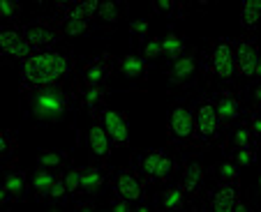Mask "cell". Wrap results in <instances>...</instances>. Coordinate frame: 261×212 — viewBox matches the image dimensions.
<instances>
[{
  "mask_svg": "<svg viewBox=\"0 0 261 212\" xmlns=\"http://www.w3.org/2000/svg\"><path fill=\"white\" fill-rule=\"evenodd\" d=\"M86 148H88V164L109 171V162H111V141L99 127L97 120H90L88 129H86Z\"/></svg>",
  "mask_w": 261,
  "mask_h": 212,
  "instance_id": "cell-13",
  "label": "cell"
},
{
  "mask_svg": "<svg viewBox=\"0 0 261 212\" xmlns=\"http://www.w3.org/2000/svg\"><path fill=\"white\" fill-rule=\"evenodd\" d=\"M233 55H236V81L238 83H254L259 81V46L254 35H241L233 40Z\"/></svg>",
  "mask_w": 261,
  "mask_h": 212,
  "instance_id": "cell-7",
  "label": "cell"
},
{
  "mask_svg": "<svg viewBox=\"0 0 261 212\" xmlns=\"http://www.w3.org/2000/svg\"><path fill=\"white\" fill-rule=\"evenodd\" d=\"M211 171H213V175H215V183L217 185L241 183V166H238V164H233L231 159H227V157L222 159V162H217Z\"/></svg>",
  "mask_w": 261,
  "mask_h": 212,
  "instance_id": "cell-27",
  "label": "cell"
},
{
  "mask_svg": "<svg viewBox=\"0 0 261 212\" xmlns=\"http://www.w3.org/2000/svg\"><path fill=\"white\" fill-rule=\"evenodd\" d=\"M14 153H16V132H12V129L0 132V162H3L5 168L12 164Z\"/></svg>",
  "mask_w": 261,
  "mask_h": 212,
  "instance_id": "cell-34",
  "label": "cell"
},
{
  "mask_svg": "<svg viewBox=\"0 0 261 212\" xmlns=\"http://www.w3.org/2000/svg\"><path fill=\"white\" fill-rule=\"evenodd\" d=\"M25 102V118L35 127H49L54 123L67 120L69 113L81 111V97L76 81L60 88H44L33 93H21Z\"/></svg>",
  "mask_w": 261,
  "mask_h": 212,
  "instance_id": "cell-2",
  "label": "cell"
},
{
  "mask_svg": "<svg viewBox=\"0 0 261 212\" xmlns=\"http://www.w3.org/2000/svg\"><path fill=\"white\" fill-rule=\"evenodd\" d=\"M222 129L217 111L213 106V99L208 93H201L194 97V132H192V148H197L199 153L211 150L215 143H220Z\"/></svg>",
  "mask_w": 261,
  "mask_h": 212,
  "instance_id": "cell-4",
  "label": "cell"
},
{
  "mask_svg": "<svg viewBox=\"0 0 261 212\" xmlns=\"http://www.w3.org/2000/svg\"><path fill=\"white\" fill-rule=\"evenodd\" d=\"M109 210H116V212H129V210H134V203H129V201H125L123 196H118L116 194L114 198H109Z\"/></svg>",
  "mask_w": 261,
  "mask_h": 212,
  "instance_id": "cell-40",
  "label": "cell"
},
{
  "mask_svg": "<svg viewBox=\"0 0 261 212\" xmlns=\"http://www.w3.org/2000/svg\"><path fill=\"white\" fill-rule=\"evenodd\" d=\"M162 49H164V63H173V60L180 58V55L188 51V42L169 28V35L162 40Z\"/></svg>",
  "mask_w": 261,
  "mask_h": 212,
  "instance_id": "cell-28",
  "label": "cell"
},
{
  "mask_svg": "<svg viewBox=\"0 0 261 212\" xmlns=\"http://www.w3.org/2000/svg\"><path fill=\"white\" fill-rule=\"evenodd\" d=\"M148 67H150V65H148L137 51H132V53L118 58V63H116V74L123 76L129 83H143V81L148 79Z\"/></svg>",
  "mask_w": 261,
  "mask_h": 212,
  "instance_id": "cell-21",
  "label": "cell"
},
{
  "mask_svg": "<svg viewBox=\"0 0 261 212\" xmlns=\"http://www.w3.org/2000/svg\"><path fill=\"white\" fill-rule=\"evenodd\" d=\"M56 16H65V19H84L95 21L97 19V3L95 0H56L54 3Z\"/></svg>",
  "mask_w": 261,
  "mask_h": 212,
  "instance_id": "cell-20",
  "label": "cell"
},
{
  "mask_svg": "<svg viewBox=\"0 0 261 212\" xmlns=\"http://www.w3.org/2000/svg\"><path fill=\"white\" fill-rule=\"evenodd\" d=\"M109 185H111V171L93 166V164H86V166H81V194L76 201L102 196L104 189H107Z\"/></svg>",
  "mask_w": 261,
  "mask_h": 212,
  "instance_id": "cell-17",
  "label": "cell"
},
{
  "mask_svg": "<svg viewBox=\"0 0 261 212\" xmlns=\"http://www.w3.org/2000/svg\"><path fill=\"white\" fill-rule=\"evenodd\" d=\"M21 35H23V40L28 42L30 49H33V51L58 46V44H60V40H63V35H60L56 28L46 25L42 19L33 21V23L21 25Z\"/></svg>",
  "mask_w": 261,
  "mask_h": 212,
  "instance_id": "cell-15",
  "label": "cell"
},
{
  "mask_svg": "<svg viewBox=\"0 0 261 212\" xmlns=\"http://www.w3.org/2000/svg\"><path fill=\"white\" fill-rule=\"evenodd\" d=\"M99 127L104 129V134L111 141V148H129V134H127V115L120 113V111H114L109 106H102V109L95 113Z\"/></svg>",
  "mask_w": 261,
  "mask_h": 212,
  "instance_id": "cell-12",
  "label": "cell"
},
{
  "mask_svg": "<svg viewBox=\"0 0 261 212\" xmlns=\"http://www.w3.org/2000/svg\"><path fill=\"white\" fill-rule=\"evenodd\" d=\"M153 10L167 19H182L185 16V3L180 0H155Z\"/></svg>",
  "mask_w": 261,
  "mask_h": 212,
  "instance_id": "cell-35",
  "label": "cell"
},
{
  "mask_svg": "<svg viewBox=\"0 0 261 212\" xmlns=\"http://www.w3.org/2000/svg\"><path fill=\"white\" fill-rule=\"evenodd\" d=\"M125 14H127L125 3H97V19H102L109 25H116Z\"/></svg>",
  "mask_w": 261,
  "mask_h": 212,
  "instance_id": "cell-32",
  "label": "cell"
},
{
  "mask_svg": "<svg viewBox=\"0 0 261 212\" xmlns=\"http://www.w3.org/2000/svg\"><path fill=\"white\" fill-rule=\"evenodd\" d=\"M178 162L173 155H169V150H162V157H160V166H158V183L160 185H169L176 180V173H178Z\"/></svg>",
  "mask_w": 261,
  "mask_h": 212,
  "instance_id": "cell-31",
  "label": "cell"
},
{
  "mask_svg": "<svg viewBox=\"0 0 261 212\" xmlns=\"http://www.w3.org/2000/svg\"><path fill=\"white\" fill-rule=\"evenodd\" d=\"M203 180H206V168H203L201 153L197 155H180V187L185 194L188 207L197 203V198L203 192Z\"/></svg>",
  "mask_w": 261,
  "mask_h": 212,
  "instance_id": "cell-8",
  "label": "cell"
},
{
  "mask_svg": "<svg viewBox=\"0 0 261 212\" xmlns=\"http://www.w3.org/2000/svg\"><path fill=\"white\" fill-rule=\"evenodd\" d=\"M155 205L162 207V210H185L188 203H185V194H182V187L178 180L164 185V192H160L155 196Z\"/></svg>",
  "mask_w": 261,
  "mask_h": 212,
  "instance_id": "cell-24",
  "label": "cell"
},
{
  "mask_svg": "<svg viewBox=\"0 0 261 212\" xmlns=\"http://www.w3.org/2000/svg\"><path fill=\"white\" fill-rule=\"evenodd\" d=\"M247 145H256V141L250 134V129H247L245 111H243L238 123H233L231 127L227 129V143H222V153H224V150H231V148H247Z\"/></svg>",
  "mask_w": 261,
  "mask_h": 212,
  "instance_id": "cell-23",
  "label": "cell"
},
{
  "mask_svg": "<svg viewBox=\"0 0 261 212\" xmlns=\"http://www.w3.org/2000/svg\"><path fill=\"white\" fill-rule=\"evenodd\" d=\"M30 44L21 35V25H3L0 28V53L12 60H23L30 53Z\"/></svg>",
  "mask_w": 261,
  "mask_h": 212,
  "instance_id": "cell-18",
  "label": "cell"
},
{
  "mask_svg": "<svg viewBox=\"0 0 261 212\" xmlns=\"http://www.w3.org/2000/svg\"><path fill=\"white\" fill-rule=\"evenodd\" d=\"M243 198L241 183H229V185H215L208 189L203 196L201 210H213V212H231L236 210L238 201Z\"/></svg>",
  "mask_w": 261,
  "mask_h": 212,
  "instance_id": "cell-14",
  "label": "cell"
},
{
  "mask_svg": "<svg viewBox=\"0 0 261 212\" xmlns=\"http://www.w3.org/2000/svg\"><path fill=\"white\" fill-rule=\"evenodd\" d=\"M194 132V99L178 97L167 111V141L171 148H192Z\"/></svg>",
  "mask_w": 261,
  "mask_h": 212,
  "instance_id": "cell-5",
  "label": "cell"
},
{
  "mask_svg": "<svg viewBox=\"0 0 261 212\" xmlns=\"http://www.w3.org/2000/svg\"><path fill=\"white\" fill-rule=\"evenodd\" d=\"M30 192V173L28 171H7L0 185V203H23L28 201Z\"/></svg>",
  "mask_w": 261,
  "mask_h": 212,
  "instance_id": "cell-16",
  "label": "cell"
},
{
  "mask_svg": "<svg viewBox=\"0 0 261 212\" xmlns=\"http://www.w3.org/2000/svg\"><path fill=\"white\" fill-rule=\"evenodd\" d=\"M224 157L231 159L238 166H252L256 162V145H247V148H231L224 150Z\"/></svg>",
  "mask_w": 261,
  "mask_h": 212,
  "instance_id": "cell-36",
  "label": "cell"
},
{
  "mask_svg": "<svg viewBox=\"0 0 261 212\" xmlns=\"http://www.w3.org/2000/svg\"><path fill=\"white\" fill-rule=\"evenodd\" d=\"M129 40H132L134 51L148 40V19H137L129 23Z\"/></svg>",
  "mask_w": 261,
  "mask_h": 212,
  "instance_id": "cell-38",
  "label": "cell"
},
{
  "mask_svg": "<svg viewBox=\"0 0 261 212\" xmlns=\"http://www.w3.org/2000/svg\"><path fill=\"white\" fill-rule=\"evenodd\" d=\"M259 3L256 0H245L241 5V28L245 30L243 35H254L256 33V21H259Z\"/></svg>",
  "mask_w": 261,
  "mask_h": 212,
  "instance_id": "cell-30",
  "label": "cell"
},
{
  "mask_svg": "<svg viewBox=\"0 0 261 212\" xmlns=\"http://www.w3.org/2000/svg\"><path fill=\"white\" fill-rule=\"evenodd\" d=\"M199 72L208 81H217L220 85L238 83L231 37H217V40L208 42L206 49H199Z\"/></svg>",
  "mask_w": 261,
  "mask_h": 212,
  "instance_id": "cell-3",
  "label": "cell"
},
{
  "mask_svg": "<svg viewBox=\"0 0 261 212\" xmlns=\"http://www.w3.org/2000/svg\"><path fill=\"white\" fill-rule=\"evenodd\" d=\"M46 25L56 28L60 35H72V37H86V35L95 33H107V28H99L95 21H84V19H65V16H46L42 19Z\"/></svg>",
  "mask_w": 261,
  "mask_h": 212,
  "instance_id": "cell-19",
  "label": "cell"
},
{
  "mask_svg": "<svg viewBox=\"0 0 261 212\" xmlns=\"http://www.w3.org/2000/svg\"><path fill=\"white\" fill-rule=\"evenodd\" d=\"M111 187L118 196H123L129 203H146L148 194H146V183L139 175V171L134 166L129 168H120V171L111 173Z\"/></svg>",
  "mask_w": 261,
  "mask_h": 212,
  "instance_id": "cell-11",
  "label": "cell"
},
{
  "mask_svg": "<svg viewBox=\"0 0 261 212\" xmlns=\"http://www.w3.org/2000/svg\"><path fill=\"white\" fill-rule=\"evenodd\" d=\"M164 74L178 88H197L199 74H201L199 72V49L197 46H188V51L180 58L164 65Z\"/></svg>",
  "mask_w": 261,
  "mask_h": 212,
  "instance_id": "cell-9",
  "label": "cell"
},
{
  "mask_svg": "<svg viewBox=\"0 0 261 212\" xmlns=\"http://www.w3.org/2000/svg\"><path fill=\"white\" fill-rule=\"evenodd\" d=\"M21 12H23V5L16 3V0H5V3H0V19H5L10 25H16Z\"/></svg>",
  "mask_w": 261,
  "mask_h": 212,
  "instance_id": "cell-39",
  "label": "cell"
},
{
  "mask_svg": "<svg viewBox=\"0 0 261 212\" xmlns=\"http://www.w3.org/2000/svg\"><path fill=\"white\" fill-rule=\"evenodd\" d=\"M69 162H72L69 153H56V150H40L37 153V166L63 168V166H69Z\"/></svg>",
  "mask_w": 261,
  "mask_h": 212,
  "instance_id": "cell-33",
  "label": "cell"
},
{
  "mask_svg": "<svg viewBox=\"0 0 261 212\" xmlns=\"http://www.w3.org/2000/svg\"><path fill=\"white\" fill-rule=\"evenodd\" d=\"M74 53L69 46L30 51L19 67V93H33L44 88H60L72 83Z\"/></svg>",
  "mask_w": 261,
  "mask_h": 212,
  "instance_id": "cell-1",
  "label": "cell"
},
{
  "mask_svg": "<svg viewBox=\"0 0 261 212\" xmlns=\"http://www.w3.org/2000/svg\"><path fill=\"white\" fill-rule=\"evenodd\" d=\"M137 53L141 55L143 60H146L148 65H155L160 63V60H164V49H162V37H158V35H148V40L143 42L141 46L137 49Z\"/></svg>",
  "mask_w": 261,
  "mask_h": 212,
  "instance_id": "cell-29",
  "label": "cell"
},
{
  "mask_svg": "<svg viewBox=\"0 0 261 212\" xmlns=\"http://www.w3.org/2000/svg\"><path fill=\"white\" fill-rule=\"evenodd\" d=\"M65 185H67L69 198L76 201L81 194V166H69L67 171H65Z\"/></svg>",
  "mask_w": 261,
  "mask_h": 212,
  "instance_id": "cell-37",
  "label": "cell"
},
{
  "mask_svg": "<svg viewBox=\"0 0 261 212\" xmlns=\"http://www.w3.org/2000/svg\"><path fill=\"white\" fill-rule=\"evenodd\" d=\"M213 99V106L217 111L222 129L227 132L233 123H238V118L245 111V95H243V85L241 83H224L217 85V90L208 93Z\"/></svg>",
  "mask_w": 261,
  "mask_h": 212,
  "instance_id": "cell-6",
  "label": "cell"
},
{
  "mask_svg": "<svg viewBox=\"0 0 261 212\" xmlns=\"http://www.w3.org/2000/svg\"><path fill=\"white\" fill-rule=\"evenodd\" d=\"M44 205L49 207H65L72 203V198H69V192H67V185H65V173H56L54 183H51L49 192H46L44 196Z\"/></svg>",
  "mask_w": 261,
  "mask_h": 212,
  "instance_id": "cell-25",
  "label": "cell"
},
{
  "mask_svg": "<svg viewBox=\"0 0 261 212\" xmlns=\"http://www.w3.org/2000/svg\"><path fill=\"white\" fill-rule=\"evenodd\" d=\"M116 63L118 60L114 58V53H109V51L95 55V58L84 60L79 69L81 85L84 88H99V85H104V81L116 72Z\"/></svg>",
  "mask_w": 261,
  "mask_h": 212,
  "instance_id": "cell-10",
  "label": "cell"
},
{
  "mask_svg": "<svg viewBox=\"0 0 261 212\" xmlns=\"http://www.w3.org/2000/svg\"><path fill=\"white\" fill-rule=\"evenodd\" d=\"M54 178H56V173H51L46 166H37L33 173H30V192H33L35 201H40V203L44 201Z\"/></svg>",
  "mask_w": 261,
  "mask_h": 212,
  "instance_id": "cell-26",
  "label": "cell"
},
{
  "mask_svg": "<svg viewBox=\"0 0 261 212\" xmlns=\"http://www.w3.org/2000/svg\"><path fill=\"white\" fill-rule=\"evenodd\" d=\"M160 157H162V150L153 148V150H143V153H139L137 159H134V168L139 171V175L143 178V183H146V185H155V183H158Z\"/></svg>",
  "mask_w": 261,
  "mask_h": 212,
  "instance_id": "cell-22",
  "label": "cell"
}]
</instances>
